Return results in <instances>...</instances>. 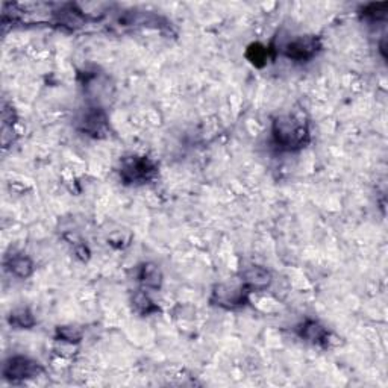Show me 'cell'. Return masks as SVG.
Segmentation results:
<instances>
[{
	"label": "cell",
	"mask_w": 388,
	"mask_h": 388,
	"mask_svg": "<svg viewBox=\"0 0 388 388\" xmlns=\"http://www.w3.org/2000/svg\"><path fill=\"white\" fill-rule=\"evenodd\" d=\"M272 137L275 144L282 150L302 149L310 140L308 123L296 114L279 115L273 122Z\"/></svg>",
	"instance_id": "6da1fadb"
},
{
	"label": "cell",
	"mask_w": 388,
	"mask_h": 388,
	"mask_svg": "<svg viewBox=\"0 0 388 388\" xmlns=\"http://www.w3.org/2000/svg\"><path fill=\"white\" fill-rule=\"evenodd\" d=\"M120 178L124 184H144L158 174V167L148 157H126L120 163Z\"/></svg>",
	"instance_id": "7a4b0ae2"
},
{
	"label": "cell",
	"mask_w": 388,
	"mask_h": 388,
	"mask_svg": "<svg viewBox=\"0 0 388 388\" xmlns=\"http://www.w3.org/2000/svg\"><path fill=\"white\" fill-rule=\"evenodd\" d=\"M249 290L241 284H220L212 291L211 300L216 305L225 306V308H237L247 302Z\"/></svg>",
	"instance_id": "3957f363"
},
{
	"label": "cell",
	"mask_w": 388,
	"mask_h": 388,
	"mask_svg": "<svg viewBox=\"0 0 388 388\" xmlns=\"http://www.w3.org/2000/svg\"><path fill=\"white\" fill-rule=\"evenodd\" d=\"M43 367L27 356H12L3 365V376L10 380H21L40 376Z\"/></svg>",
	"instance_id": "277c9868"
},
{
	"label": "cell",
	"mask_w": 388,
	"mask_h": 388,
	"mask_svg": "<svg viewBox=\"0 0 388 388\" xmlns=\"http://www.w3.org/2000/svg\"><path fill=\"white\" fill-rule=\"evenodd\" d=\"M321 49V43L314 35H305L297 36V38L291 40L284 49V54L293 61H308L312 56H316L319 50Z\"/></svg>",
	"instance_id": "5b68a950"
},
{
	"label": "cell",
	"mask_w": 388,
	"mask_h": 388,
	"mask_svg": "<svg viewBox=\"0 0 388 388\" xmlns=\"http://www.w3.org/2000/svg\"><path fill=\"white\" fill-rule=\"evenodd\" d=\"M80 130L94 138L105 137L109 133L108 117L102 108H90L80 119Z\"/></svg>",
	"instance_id": "8992f818"
},
{
	"label": "cell",
	"mask_w": 388,
	"mask_h": 388,
	"mask_svg": "<svg viewBox=\"0 0 388 388\" xmlns=\"http://www.w3.org/2000/svg\"><path fill=\"white\" fill-rule=\"evenodd\" d=\"M273 281L272 273L261 266H251L241 272V282L249 291H262Z\"/></svg>",
	"instance_id": "52a82bcc"
},
{
	"label": "cell",
	"mask_w": 388,
	"mask_h": 388,
	"mask_svg": "<svg viewBox=\"0 0 388 388\" xmlns=\"http://www.w3.org/2000/svg\"><path fill=\"white\" fill-rule=\"evenodd\" d=\"M297 334L302 340L311 344H319V346H323L329 339L328 329L316 320H305L304 323L297 328Z\"/></svg>",
	"instance_id": "ba28073f"
},
{
	"label": "cell",
	"mask_w": 388,
	"mask_h": 388,
	"mask_svg": "<svg viewBox=\"0 0 388 388\" xmlns=\"http://www.w3.org/2000/svg\"><path fill=\"white\" fill-rule=\"evenodd\" d=\"M5 266L14 276L21 277V279H26L34 272V262L25 253L10 255L5 260Z\"/></svg>",
	"instance_id": "9c48e42d"
},
{
	"label": "cell",
	"mask_w": 388,
	"mask_h": 388,
	"mask_svg": "<svg viewBox=\"0 0 388 388\" xmlns=\"http://www.w3.org/2000/svg\"><path fill=\"white\" fill-rule=\"evenodd\" d=\"M138 279L144 285L146 288H152V290H159L161 285H163L164 276L161 269L157 264H152V262H148V264H143L140 269V273H138Z\"/></svg>",
	"instance_id": "30bf717a"
},
{
	"label": "cell",
	"mask_w": 388,
	"mask_h": 388,
	"mask_svg": "<svg viewBox=\"0 0 388 388\" xmlns=\"http://www.w3.org/2000/svg\"><path fill=\"white\" fill-rule=\"evenodd\" d=\"M133 305L134 310L141 314V316H149L152 312H157L159 308L155 305V302L149 297V295L146 291H137L133 297Z\"/></svg>",
	"instance_id": "8fae6325"
},
{
	"label": "cell",
	"mask_w": 388,
	"mask_h": 388,
	"mask_svg": "<svg viewBox=\"0 0 388 388\" xmlns=\"http://www.w3.org/2000/svg\"><path fill=\"white\" fill-rule=\"evenodd\" d=\"M36 323L34 314L27 308H19L10 314V325L19 329H29Z\"/></svg>",
	"instance_id": "7c38bea8"
},
{
	"label": "cell",
	"mask_w": 388,
	"mask_h": 388,
	"mask_svg": "<svg viewBox=\"0 0 388 388\" xmlns=\"http://www.w3.org/2000/svg\"><path fill=\"white\" fill-rule=\"evenodd\" d=\"M56 339L69 344H78L82 340V331L78 326H60L56 329Z\"/></svg>",
	"instance_id": "4fadbf2b"
},
{
	"label": "cell",
	"mask_w": 388,
	"mask_h": 388,
	"mask_svg": "<svg viewBox=\"0 0 388 388\" xmlns=\"http://www.w3.org/2000/svg\"><path fill=\"white\" fill-rule=\"evenodd\" d=\"M247 58L249 61L261 67V65H264L269 60V49L261 45H253L247 50Z\"/></svg>",
	"instance_id": "5bb4252c"
},
{
	"label": "cell",
	"mask_w": 388,
	"mask_h": 388,
	"mask_svg": "<svg viewBox=\"0 0 388 388\" xmlns=\"http://www.w3.org/2000/svg\"><path fill=\"white\" fill-rule=\"evenodd\" d=\"M387 3H372L364 8V17H370L372 20H378L385 16Z\"/></svg>",
	"instance_id": "9a60e30c"
}]
</instances>
